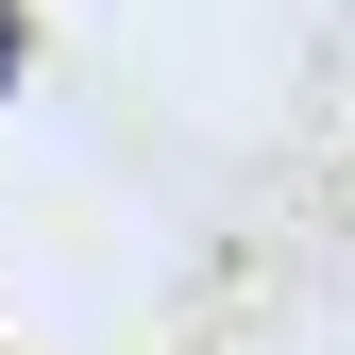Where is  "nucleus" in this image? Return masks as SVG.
Segmentation results:
<instances>
[{
  "mask_svg": "<svg viewBox=\"0 0 355 355\" xmlns=\"http://www.w3.org/2000/svg\"><path fill=\"white\" fill-rule=\"evenodd\" d=\"M17 51H34V34H17V0H0V85H17Z\"/></svg>",
  "mask_w": 355,
  "mask_h": 355,
  "instance_id": "1",
  "label": "nucleus"
}]
</instances>
